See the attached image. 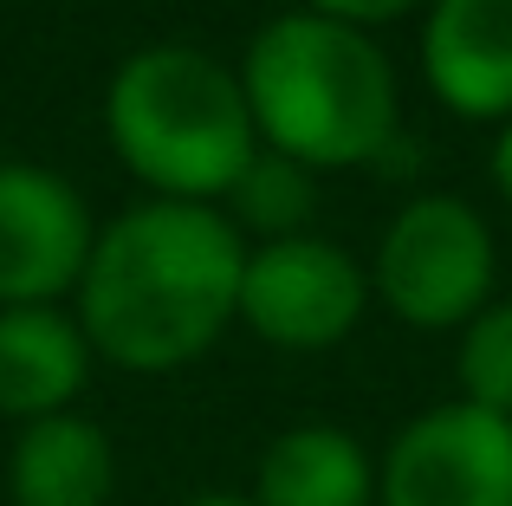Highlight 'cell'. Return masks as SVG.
<instances>
[{
    "label": "cell",
    "mask_w": 512,
    "mask_h": 506,
    "mask_svg": "<svg viewBox=\"0 0 512 506\" xmlns=\"http://www.w3.org/2000/svg\"><path fill=\"white\" fill-rule=\"evenodd\" d=\"M370 286L402 325L454 331L493 299V234L454 195L409 202L376 241Z\"/></svg>",
    "instance_id": "4"
},
{
    "label": "cell",
    "mask_w": 512,
    "mask_h": 506,
    "mask_svg": "<svg viewBox=\"0 0 512 506\" xmlns=\"http://www.w3.org/2000/svg\"><path fill=\"white\" fill-rule=\"evenodd\" d=\"M91 260L85 195L33 163H0V312L78 292Z\"/></svg>",
    "instance_id": "7"
},
{
    "label": "cell",
    "mask_w": 512,
    "mask_h": 506,
    "mask_svg": "<svg viewBox=\"0 0 512 506\" xmlns=\"http://www.w3.org/2000/svg\"><path fill=\"white\" fill-rule=\"evenodd\" d=\"M91 377V344L59 305H7L0 312V416L39 422L65 416Z\"/></svg>",
    "instance_id": "9"
},
{
    "label": "cell",
    "mask_w": 512,
    "mask_h": 506,
    "mask_svg": "<svg viewBox=\"0 0 512 506\" xmlns=\"http://www.w3.org/2000/svg\"><path fill=\"white\" fill-rule=\"evenodd\" d=\"M376 506H512V416L435 403L376 461Z\"/></svg>",
    "instance_id": "6"
},
{
    "label": "cell",
    "mask_w": 512,
    "mask_h": 506,
    "mask_svg": "<svg viewBox=\"0 0 512 506\" xmlns=\"http://www.w3.org/2000/svg\"><path fill=\"white\" fill-rule=\"evenodd\" d=\"M227 202H234V234H266V241H286V234H305V221H312L318 208V182L312 169H299L292 156L266 150L247 163V176L227 189Z\"/></svg>",
    "instance_id": "12"
},
{
    "label": "cell",
    "mask_w": 512,
    "mask_h": 506,
    "mask_svg": "<svg viewBox=\"0 0 512 506\" xmlns=\"http://www.w3.org/2000/svg\"><path fill=\"white\" fill-rule=\"evenodd\" d=\"M370 305V273L318 234H286L260 241L240 273V318L253 338L279 351H331L357 331Z\"/></svg>",
    "instance_id": "5"
},
{
    "label": "cell",
    "mask_w": 512,
    "mask_h": 506,
    "mask_svg": "<svg viewBox=\"0 0 512 506\" xmlns=\"http://www.w3.org/2000/svg\"><path fill=\"white\" fill-rule=\"evenodd\" d=\"M247 241L208 202H143L91 234L78 331L91 357L137 377L195 364L240 318Z\"/></svg>",
    "instance_id": "1"
},
{
    "label": "cell",
    "mask_w": 512,
    "mask_h": 506,
    "mask_svg": "<svg viewBox=\"0 0 512 506\" xmlns=\"http://www.w3.org/2000/svg\"><path fill=\"white\" fill-rule=\"evenodd\" d=\"M111 150L156 202H221L260 156L240 72L195 46H143L117 65L104 98Z\"/></svg>",
    "instance_id": "3"
},
{
    "label": "cell",
    "mask_w": 512,
    "mask_h": 506,
    "mask_svg": "<svg viewBox=\"0 0 512 506\" xmlns=\"http://www.w3.org/2000/svg\"><path fill=\"white\" fill-rule=\"evenodd\" d=\"M493 189H500V195H506V208H512V117H506L500 143H493Z\"/></svg>",
    "instance_id": "15"
},
{
    "label": "cell",
    "mask_w": 512,
    "mask_h": 506,
    "mask_svg": "<svg viewBox=\"0 0 512 506\" xmlns=\"http://www.w3.org/2000/svg\"><path fill=\"white\" fill-rule=\"evenodd\" d=\"M422 72L467 124L512 117V0H435L422 26Z\"/></svg>",
    "instance_id": "8"
},
{
    "label": "cell",
    "mask_w": 512,
    "mask_h": 506,
    "mask_svg": "<svg viewBox=\"0 0 512 506\" xmlns=\"http://www.w3.org/2000/svg\"><path fill=\"white\" fill-rule=\"evenodd\" d=\"M7 487L13 506H111L117 448L91 416H39L13 442Z\"/></svg>",
    "instance_id": "10"
},
{
    "label": "cell",
    "mask_w": 512,
    "mask_h": 506,
    "mask_svg": "<svg viewBox=\"0 0 512 506\" xmlns=\"http://www.w3.org/2000/svg\"><path fill=\"white\" fill-rule=\"evenodd\" d=\"M253 506H376V461L331 422L279 429L253 468Z\"/></svg>",
    "instance_id": "11"
},
{
    "label": "cell",
    "mask_w": 512,
    "mask_h": 506,
    "mask_svg": "<svg viewBox=\"0 0 512 506\" xmlns=\"http://www.w3.org/2000/svg\"><path fill=\"white\" fill-rule=\"evenodd\" d=\"M188 506H253V500H234V494H201V500H188Z\"/></svg>",
    "instance_id": "16"
},
{
    "label": "cell",
    "mask_w": 512,
    "mask_h": 506,
    "mask_svg": "<svg viewBox=\"0 0 512 506\" xmlns=\"http://www.w3.org/2000/svg\"><path fill=\"white\" fill-rule=\"evenodd\" d=\"M312 13H325V20H344V26H383V20H402L409 7H422V0H305Z\"/></svg>",
    "instance_id": "14"
},
{
    "label": "cell",
    "mask_w": 512,
    "mask_h": 506,
    "mask_svg": "<svg viewBox=\"0 0 512 506\" xmlns=\"http://www.w3.org/2000/svg\"><path fill=\"white\" fill-rule=\"evenodd\" d=\"M461 403L512 416V299H487L461 325Z\"/></svg>",
    "instance_id": "13"
},
{
    "label": "cell",
    "mask_w": 512,
    "mask_h": 506,
    "mask_svg": "<svg viewBox=\"0 0 512 506\" xmlns=\"http://www.w3.org/2000/svg\"><path fill=\"white\" fill-rule=\"evenodd\" d=\"M253 130L292 156L299 169L376 163L396 143V72L389 59L344 20L325 13H279L247 46Z\"/></svg>",
    "instance_id": "2"
}]
</instances>
